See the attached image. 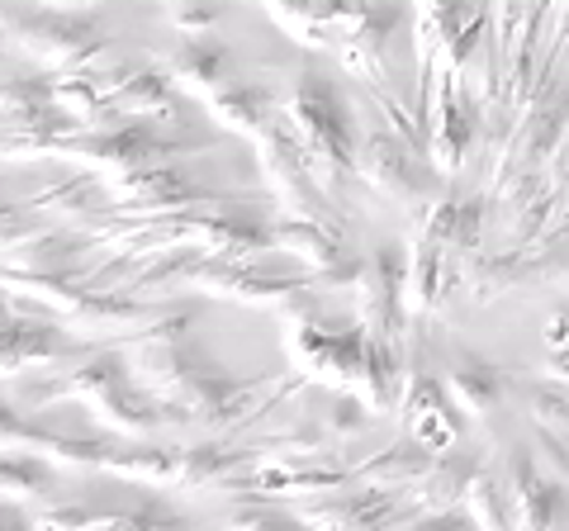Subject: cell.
Masks as SVG:
<instances>
[{
	"label": "cell",
	"instance_id": "1",
	"mask_svg": "<svg viewBox=\"0 0 569 531\" xmlns=\"http://www.w3.org/2000/svg\"><path fill=\"white\" fill-rule=\"evenodd\" d=\"M181 328L186 318H162L157 328L138 332L133 347L123 351L138 389H148L171 422H204L213 432H233L242 422L261 418V409L252 403L257 384L223 375Z\"/></svg>",
	"mask_w": 569,
	"mask_h": 531
},
{
	"label": "cell",
	"instance_id": "2",
	"mask_svg": "<svg viewBox=\"0 0 569 531\" xmlns=\"http://www.w3.org/2000/svg\"><path fill=\"white\" fill-rule=\"evenodd\" d=\"M284 123L299 138L313 181L323 186V194H342V186L356 181V148H361V133H356L351 104L342 100L332 81H323L318 72H305L295 81L290 100H284Z\"/></svg>",
	"mask_w": 569,
	"mask_h": 531
},
{
	"label": "cell",
	"instance_id": "3",
	"mask_svg": "<svg viewBox=\"0 0 569 531\" xmlns=\"http://www.w3.org/2000/svg\"><path fill=\"white\" fill-rule=\"evenodd\" d=\"M48 399H77L104 428H114L123 437H148L162 428V422H171L162 403H157L148 389H138L123 357H91L77 370H67L62 380L33 389V403H48Z\"/></svg>",
	"mask_w": 569,
	"mask_h": 531
},
{
	"label": "cell",
	"instance_id": "4",
	"mask_svg": "<svg viewBox=\"0 0 569 531\" xmlns=\"http://www.w3.org/2000/svg\"><path fill=\"white\" fill-rule=\"evenodd\" d=\"M356 181L376 186L389 200L413 209V214H427V204L437 200L432 162L422 157L418 143H408L403 133L385 129V123H376V129L361 138V148H356Z\"/></svg>",
	"mask_w": 569,
	"mask_h": 531
},
{
	"label": "cell",
	"instance_id": "5",
	"mask_svg": "<svg viewBox=\"0 0 569 531\" xmlns=\"http://www.w3.org/2000/svg\"><path fill=\"white\" fill-rule=\"evenodd\" d=\"M0 39L24 48L43 72H77L100 52V29L86 14H52V10H0Z\"/></svg>",
	"mask_w": 569,
	"mask_h": 531
},
{
	"label": "cell",
	"instance_id": "6",
	"mask_svg": "<svg viewBox=\"0 0 569 531\" xmlns=\"http://www.w3.org/2000/svg\"><path fill=\"white\" fill-rule=\"evenodd\" d=\"M257 162H261L266 181H271V190H276L284 219H337L323 186L313 181V167H309L305 148H299V138L290 133V123L271 119L257 133Z\"/></svg>",
	"mask_w": 569,
	"mask_h": 531
},
{
	"label": "cell",
	"instance_id": "7",
	"mask_svg": "<svg viewBox=\"0 0 569 531\" xmlns=\"http://www.w3.org/2000/svg\"><path fill=\"white\" fill-rule=\"evenodd\" d=\"M356 294V323H361L376 342L399 347L403 332V309H408V257L399 247H376L356 266L351 280Z\"/></svg>",
	"mask_w": 569,
	"mask_h": 531
},
{
	"label": "cell",
	"instance_id": "8",
	"mask_svg": "<svg viewBox=\"0 0 569 531\" xmlns=\"http://www.w3.org/2000/svg\"><path fill=\"white\" fill-rule=\"evenodd\" d=\"M479 133V104L466 91V77L441 62L437 86H427V162L432 171H460Z\"/></svg>",
	"mask_w": 569,
	"mask_h": 531
},
{
	"label": "cell",
	"instance_id": "9",
	"mask_svg": "<svg viewBox=\"0 0 569 531\" xmlns=\"http://www.w3.org/2000/svg\"><path fill=\"white\" fill-rule=\"evenodd\" d=\"M271 252L305 261L309 271H318V285H351L361 266L342 219H280L271 223Z\"/></svg>",
	"mask_w": 569,
	"mask_h": 531
},
{
	"label": "cell",
	"instance_id": "10",
	"mask_svg": "<svg viewBox=\"0 0 569 531\" xmlns=\"http://www.w3.org/2000/svg\"><path fill=\"white\" fill-rule=\"evenodd\" d=\"M413 503H399L395 489H356V493H318L313 503H299L295 518L305 531H399L408 518H413Z\"/></svg>",
	"mask_w": 569,
	"mask_h": 531
},
{
	"label": "cell",
	"instance_id": "11",
	"mask_svg": "<svg viewBox=\"0 0 569 531\" xmlns=\"http://www.w3.org/2000/svg\"><path fill=\"white\" fill-rule=\"evenodd\" d=\"M399 413H403L408 441H418L427 451H451V447H460V437H466V422H460L447 384H437V375H427L422 365L403 370Z\"/></svg>",
	"mask_w": 569,
	"mask_h": 531
},
{
	"label": "cell",
	"instance_id": "12",
	"mask_svg": "<svg viewBox=\"0 0 569 531\" xmlns=\"http://www.w3.org/2000/svg\"><path fill=\"white\" fill-rule=\"evenodd\" d=\"M508 512H512V531H560L569 522L565 484L556 480V474H546L531 451H512Z\"/></svg>",
	"mask_w": 569,
	"mask_h": 531
},
{
	"label": "cell",
	"instance_id": "13",
	"mask_svg": "<svg viewBox=\"0 0 569 531\" xmlns=\"http://www.w3.org/2000/svg\"><path fill=\"white\" fill-rule=\"evenodd\" d=\"M0 451L10 455H39L48 465H100L110 455V441L71 437V432H48L33 418H20L0 403Z\"/></svg>",
	"mask_w": 569,
	"mask_h": 531
},
{
	"label": "cell",
	"instance_id": "14",
	"mask_svg": "<svg viewBox=\"0 0 569 531\" xmlns=\"http://www.w3.org/2000/svg\"><path fill=\"white\" fill-rule=\"evenodd\" d=\"M29 204L43 209V214H52L58 223H71V228H86V223H100V219L114 214L110 186H104L96 171H71L67 181L43 186Z\"/></svg>",
	"mask_w": 569,
	"mask_h": 531
},
{
	"label": "cell",
	"instance_id": "15",
	"mask_svg": "<svg viewBox=\"0 0 569 531\" xmlns=\"http://www.w3.org/2000/svg\"><path fill=\"white\" fill-rule=\"evenodd\" d=\"M441 384H447V394L456 403L460 418L470 422H489L498 409L508 403V375L489 361L479 357H460L447 365V375H441Z\"/></svg>",
	"mask_w": 569,
	"mask_h": 531
},
{
	"label": "cell",
	"instance_id": "16",
	"mask_svg": "<svg viewBox=\"0 0 569 531\" xmlns=\"http://www.w3.org/2000/svg\"><path fill=\"white\" fill-rule=\"evenodd\" d=\"M171 81L181 86L186 96L194 100H209L219 96L223 86H233V52H228L219 39H209V33H200V39H186L181 48L171 52Z\"/></svg>",
	"mask_w": 569,
	"mask_h": 531
},
{
	"label": "cell",
	"instance_id": "17",
	"mask_svg": "<svg viewBox=\"0 0 569 531\" xmlns=\"http://www.w3.org/2000/svg\"><path fill=\"white\" fill-rule=\"evenodd\" d=\"M110 110L119 119H148V123H181V96H176V81L152 72V67H129V77L114 91Z\"/></svg>",
	"mask_w": 569,
	"mask_h": 531
},
{
	"label": "cell",
	"instance_id": "18",
	"mask_svg": "<svg viewBox=\"0 0 569 531\" xmlns=\"http://www.w3.org/2000/svg\"><path fill=\"white\" fill-rule=\"evenodd\" d=\"M475 470V460H466L456 447L451 451H437L432 465H427L413 484H408V503H413L418 512H447L460 503V489H466Z\"/></svg>",
	"mask_w": 569,
	"mask_h": 531
},
{
	"label": "cell",
	"instance_id": "19",
	"mask_svg": "<svg viewBox=\"0 0 569 531\" xmlns=\"http://www.w3.org/2000/svg\"><path fill=\"white\" fill-rule=\"evenodd\" d=\"M204 110H209L213 123H223V129L257 138L266 123L276 119V100L266 96L261 86H252V81H233V86H223L219 96H209Z\"/></svg>",
	"mask_w": 569,
	"mask_h": 531
},
{
	"label": "cell",
	"instance_id": "20",
	"mask_svg": "<svg viewBox=\"0 0 569 531\" xmlns=\"http://www.w3.org/2000/svg\"><path fill=\"white\" fill-rule=\"evenodd\" d=\"M460 518L475 531H512V512H508V484L493 470L475 465L466 489H460Z\"/></svg>",
	"mask_w": 569,
	"mask_h": 531
},
{
	"label": "cell",
	"instance_id": "21",
	"mask_svg": "<svg viewBox=\"0 0 569 531\" xmlns=\"http://www.w3.org/2000/svg\"><path fill=\"white\" fill-rule=\"evenodd\" d=\"M432 455H437V451L418 447V441H399V447L380 451L376 460H366V465L351 470V474H356V484H376V489H399V484H403V489H408L427 465H432Z\"/></svg>",
	"mask_w": 569,
	"mask_h": 531
},
{
	"label": "cell",
	"instance_id": "22",
	"mask_svg": "<svg viewBox=\"0 0 569 531\" xmlns=\"http://www.w3.org/2000/svg\"><path fill=\"white\" fill-rule=\"evenodd\" d=\"M48 489H52V465H48V460L0 451V503H6V508L43 499Z\"/></svg>",
	"mask_w": 569,
	"mask_h": 531
},
{
	"label": "cell",
	"instance_id": "23",
	"mask_svg": "<svg viewBox=\"0 0 569 531\" xmlns=\"http://www.w3.org/2000/svg\"><path fill=\"white\" fill-rule=\"evenodd\" d=\"M213 531H305V527H299L295 512H280L271 503H247V508L228 512Z\"/></svg>",
	"mask_w": 569,
	"mask_h": 531
},
{
	"label": "cell",
	"instance_id": "24",
	"mask_svg": "<svg viewBox=\"0 0 569 531\" xmlns=\"http://www.w3.org/2000/svg\"><path fill=\"white\" fill-rule=\"evenodd\" d=\"M110 522V508H86V503H62V508H48L39 512L33 531H100Z\"/></svg>",
	"mask_w": 569,
	"mask_h": 531
},
{
	"label": "cell",
	"instance_id": "25",
	"mask_svg": "<svg viewBox=\"0 0 569 531\" xmlns=\"http://www.w3.org/2000/svg\"><path fill=\"white\" fill-rule=\"evenodd\" d=\"M531 422L569 441V389H531Z\"/></svg>",
	"mask_w": 569,
	"mask_h": 531
},
{
	"label": "cell",
	"instance_id": "26",
	"mask_svg": "<svg viewBox=\"0 0 569 531\" xmlns=\"http://www.w3.org/2000/svg\"><path fill=\"white\" fill-rule=\"evenodd\" d=\"M100 531H186V527H181V518H171L167 508L142 503V508H129V512L110 508V522H104Z\"/></svg>",
	"mask_w": 569,
	"mask_h": 531
},
{
	"label": "cell",
	"instance_id": "27",
	"mask_svg": "<svg viewBox=\"0 0 569 531\" xmlns=\"http://www.w3.org/2000/svg\"><path fill=\"white\" fill-rule=\"evenodd\" d=\"M223 14V6L219 0H181L176 6V14H171V24L186 33V39H200V33H209V24Z\"/></svg>",
	"mask_w": 569,
	"mask_h": 531
},
{
	"label": "cell",
	"instance_id": "28",
	"mask_svg": "<svg viewBox=\"0 0 569 531\" xmlns=\"http://www.w3.org/2000/svg\"><path fill=\"white\" fill-rule=\"evenodd\" d=\"M399 531H475V527L460 518V508H447V512H413Z\"/></svg>",
	"mask_w": 569,
	"mask_h": 531
},
{
	"label": "cell",
	"instance_id": "29",
	"mask_svg": "<svg viewBox=\"0 0 569 531\" xmlns=\"http://www.w3.org/2000/svg\"><path fill=\"white\" fill-rule=\"evenodd\" d=\"M546 347H569V313H560V318H550L546 323Z\"/></svg>",
	"mask_w": 569,
	"mask_h": 531
},
{
	"label": "cell",
	"instance_id": "30",
	"mask_svg": "<svg viewBox=\"0 0 569 531\" xmlns=\"http://www.w3.org/2000/svg\"><path fill=\"white\" fill-rule=\"evenodd\" d=\"M546 375L550 380H560V384H569V347H560L556 357H550V365H546Z\"/></svg>",
	"mask_w": 569,
	"mask_h": 531
},
{
	"label": "cell",
	"instance_id": "31",
	"mask_svg": "<svg viewBox=\"0 0 569 531\" xmlns=\"http://www.w3.org/2000/svg\"><path fill=\"white\" fill-rule=\"evenodd\" d=\"M0 531H29L20 518H10V512H0Z\"/></svg>",
	"mask_w": 569,
	"mask_h": 531
},
{
	"label": "cell",
	"instance_id": "32",
	"mask_svg": "<svg viewBox=\"0 0 569 531\" xmlns=\"http://www.w3.org/2000/svg\"><path fill=\"white\" fill-rule=\"evenodd\" d=\"M14 318V304H10V294H0V323H10Z\"/></svg>",
	"mask_w": 569,
	"mask_h": 531
},
{
	"label": "cell",
	"instance_id": "33",
	"mask_svg": "<svg viewBox=\"0 0 569 531\" xmlns=\"http://www.w3.org/2000/svg\"><path fill=\"white\" fill-rule=\"evenodd\" d=\"M43 6H86V0H43Z\"/></svg>",
	"mask_w": 569,
	"mask_h": 531
}]
</instances>
